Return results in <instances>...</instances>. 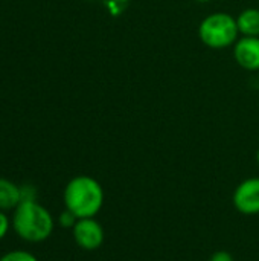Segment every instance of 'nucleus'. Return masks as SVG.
<instances>
[{"label": "nucleus", "instance_id": "nucleus-1", "mask_svg": "<svg viewBox=\"0 0 259 261\" xmlns=\"http://www.w3.org/2000/svg\"><path fill=\"white\" fill-rule=\"evenodd\" d=\"M64 208L78 219L96 217L105 202V193L98 179L81 174L72 177L63 191Z\"/></svg>", "mask_w": 259, "mask_h": 261}, {"label": "nucleus", "instance_id": "nucleus-2", "mask_svg": "<svg viewBox=\"0 0 259 261\" xmlns=\"http://www.w3.org/2000/svg\"><path fill=\"white\" fill-rule=\"evenodd\" d=\"M12 229L26 243H43L55 229V219L47 208L37 200L20 202L12 211Z\"/></svg>", "mask_w": 259, "mask_h": 261}, {"label": "nucleus", "instance_id": "nucleus-3", "mask_svg": "<svg viewBox=\"0 0 259 261\" xmlns=\"http://www.w3.org/2000/svg\"><path fill=\"white\" fill-rule=\"evenodd\" d=\"M237 17L229 12H212L198 24V37L202 43L211 49H226L234 46L240 38Z\"/></svg>", "mask_w": 259, "mask_h": 261}, {"label": "nucleus", "instance_id": "nucleus-4", "mask_svg": "<svg viewBox=\"0 0 259 261\" xmlns=\"http://www.w3.org/2000/svg\"><path fill=\"white\" fill-rule=\"evenodd\" d=\"M72 236L76 246L87 252L99 249L105 240V231L102 225L96 220V217L78 219L76 225L72 229Z\"/></svg>", "mask_w": 259, "mask_h": 261}, {"label": "nucleus", "instance_id": "nucleus-5", "mask_svg": "<svg viewBox=\"0 0 259 261\" xmlns=\"http://www.w3.org/2000/svg\"><path fill=\"white\" fill-rule=\"evenodd\" d=\"M232 203L243 216L259 214V177H249L243 180L234 191Z\"/></svg>", "mask_w": 259, "mask_h": 261}, {"label": "nucleus", "instance_id": "nucleus-6", "mask_svg": "<svg viewBox=\"0 0 259 261\" xmlns=\"http://www.w3.org/2000/svg\"><path fill=\"white\" fill-rule=\"evenodd\" d=\"M234 57L246 70H259V37H240L234 44Z\"/></svg>", "mask_w": 259, "mask_h": 261}, {"label": "nucleus", "instance_id": "nucleus-7", "mask_svg": "<svg viewBox=\"0 0 259 261\" xmlns=\"http://www.w3.org/2000/svg\"><path fill=\"white\" fill-rule=\"evenodd\" d=\"M21 202L20 187L12 180L0 177V211H14Z\"/></svg>", "mask_w": 259, "mask_h": 261}, {"label": "nucleus", "instance_id": "nucleus-8", "mask_svg": "<svg viewBox=\"0 0 259 261\" xmlns=\"http://www.w3.org/2000/svg\"><path fill=\"white\" fill-rule=\"evenodd\" d=\"M238 31L243 37H259V9L246 8L237 17Z\"/></svg>", "mask_w": 259, "mask_h": 261}, {"label": "nucleus", "instance_id": "nucleus-9", "mask_svg": "<svg viewBox=\"0 0 259 261\" xmlns=\"http://www.w3.org/2000/svg\"><path fill=\"white\" fill-rule=\"evenodd\" d=\"M0 261H38V258L29 252V251H24V249H12L9 252H6Z\"/></svg>", "mask_w": 259, "mask_h": 261}, {"label": "nucleus", "instance_id": "nucleus-10", "mask_svg": "<svg viewBox=\"0 0 259 261\" xmlns=\"http://www.w3.org/2000/svg\"><path fill=\"white\" fill-rule=\"evenodd\" d=\"M76 222H78V217L72 213V211H69V210H66L64 208V211H61L60 213V216H58V219H56V223H58V226L60 228H63V229H73V226L76 225Z\"/></svg>", "mask_w": 259, "mask_h": 261}, {"label": "nucleus", "instance_id": "nucleus-11", "mask_svg": "<svg viewBox=\"0 0 259 261\" xmlns=\"http://www.w3.org/2000/svg\"><path fill=\"white\" fill-rule=\"evenodd\" d=\"M20 194H21V202H32L38 199V191L32 184L20 185Z\"/></svg>", "mask_w": 259, "mask_h": 261}, {"label": "nucleus", "instance_id": "nucleus-12", "mask_svg": "<svg viewBox=\"0 0 259 261\" xmlns=\"http://www.w3.org/2000/svg\"><path fill=\"white\" fill-rule=\"evenodd\" d=\"M11 228H12L11 219L8 217V214L5 211H0V240H3L8 236Z\"/></svg>", "mask_w": 259, "mask_h": 261}, {"label": "nucleus", "instance_id": "nucleus-13", "mask_svg": "<svg viewBox=\"0 0 259 261\" xmlns=\"http://www.w3.org/2000/svg\"><path fill=\"white\" fill-rule=\"evenodd\" d=\"M209 261H235L234 255L227 251H217L211 255Z\"/></svg>", "mask_w": 259, "mask_h": 261}, {"label": "nucleus", "instance_id": "nucleus-14", "mask_svg": "<svg viewBox=\"0 0 259 261\" xmlns=\"http://www.w3.org/2000/svg\"><path fill=\"white\" fill-rule=\"evenodd\" d=\"M197 3H209V2H212V0H195Z\"/></svg>", "mask_w": 259, "mask_h": 261}, {"label": "nucleus", "instance_id": "nucleus-15", "mask_svg": "<svg viewBox=\"0 0 259 261\" xmlns=\"http://www.w3.org/2000/svg\"><path fill=\"white\" fill-rule=\"evenodd\" d=\"M256 162L259 164V148H258V151H256Z\"/></svg>", "mask_w": 259, "mask_h": 261}]
</instances>
